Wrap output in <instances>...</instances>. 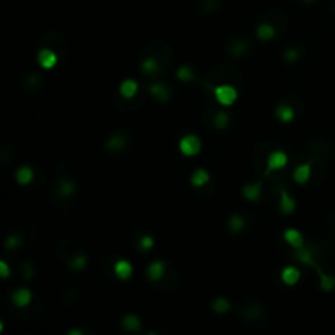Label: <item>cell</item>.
I'll return each instance as SVG.
<instances>
[{
	"mask_svg": "<svg viewBox=\"0 0 335 335\" xmlns=\"http://www.w3.org/2000/svg\"><path fill=\"white\" fill-rule=\"evenodd\" d=\"M123 327L126 330H131V332H134V330H139L141 329V320L138 316L134 314H128L125 319H123Z\"/></svg>",
	"mask_w": 335,
	"mask_h": 335,
	"instance_id": "cell-18",
	"label": "cell"
},
{
	"mask_svg": "<svg viewBox=\"0 0 335 335\" xmlns=\"http://www.w3.org/2000/svg\"><path fill=\"white\" fill-rule=\"evenodd\" d=\"M20 245V239L18 236H10L7 239V249H16Z\"/></svg>",
	"mask_w": 335,
	"mask_h": 335,
	"instance_id": "cell-29",
	"label": "cell"
},
{
	"mask_svg": "<svg viewBox=\"0 0 335 335\" xmlns=\"http://www.w3.org/2000/svg\"><path fill=\"white\" fill-rule=\"evenodd\" d=\"M214 96L224 107H231L237 100V90L232 85H219L214 89Z\"/></svg>",
	"mask_w": 335,
	"mask_h": 335,
	"instance_id": "cell-2",
	"label": "cell"
},
{
	"mask_svg": "<svg viewBox=\"0 0 335 335\" xmlns=\"http://www.w3.org/2000/svg\"><path fill=\"white\" fill-rule=\"evenodd\" d=\"M244 196L247 198V200L250 201H257L260 195H262V183L257 182V183H249L244 187Z\"/></svg>",
	"mask_w": 335,
	"mask_h": 335,
	"instance_id": "cell-8",
	"label": "cell"
},
{
	"mask_svg": "<svg viewBox=\"0 0 335 335\" xmlns=\"http://www.w3.org/2000/svg\"><path fill=\"white\" fill-rule=\"evenodd\" d=\"M151 94L160 101H167L170 98V90L164 83H154V85H151Z\"/></svg>",
	"mask_w": 335,
	"mask_h": 335,
	"instance_id": "cell-13",
	"label": "cell"
},
{
	"mask_svg": "<svg viewBox=\"0 0 335 335\" xmlns=\"http://www.w3.org/2000/svg\"><path fill=\"white\" fill-rule=\"evenodd\" d=\"M288 164V156L283 151H275L268 156V169L271 170H280Z\"/></svg>",
	"mask_w": 335,
	"mask_h": 335,
	"instance_id": "cell-3",
	"label": "cell"
},
{
	"mask_svg": "<svg viewBox=\"0 0 335 335\" xmlns=\"http://www.w3.org/2000/svg\"><path fill=\"white\" fill-rule=\"evenodd\" d=\"M293 178L296 183H306L311 178V165L309 164H303L299 165L296 170L293 172Z\"/></svg>",
	"mask_w": 335,
	"mask_h": 335,
	"instance_id": "cell-11",
	"label": "cell"
},
{
	"mask_svg": "<svg viewBox=\"0 0 335 335\" xmlns=\"http://www.w3.org/2000/svg\"><path fill=\"white\" fill-rule=\"evenodd\" d=\"M38 63L43 69H51L54 67L57 63V56L56 52H52L51 49H41L38 52Z\"/></svg>",
	"mask_w": 335,
	"mask_h": 335,
	"instance_id": "cell-4",
	"label": "cell"
},
{
	"mask_svg": "<svg viewBox=\"0 0 335 335\" xmlns=\"http://www.w3.org/2000/svg\"><path fill=\"white\" fill-rule=\"evenodd\" d=\"M257 36L260 39H263V41H268V39H271L275 36V28L268 23H262L257 28Z\"/></svg>",
	"mask_w": 335,
	"mask_h": 335,
	"instance_id": "cell-19",
	"label": "cell"
},
{
	"mask_svg": "<svg viewBox=\"0 0 335 335\" xmlns=\"http://www.w3.org/2000/svg\"><path fill=\"white\" fill-rule=\"evenodd\" d=\"M227 125H229V114L224 113V112H219L214 116V126L219 128V129H223V128H226Z\"/></svg>",
	"mask_w": 335,
	"mask_h": 335,
	"instance_id": "cell-26",
	"label": "cell"
},
{
	"mask_svg": "<svg viewBox=\"0 0 335 335\" xmlns=\"http://www.w3.org/2000/svg\"><path fill=\"white\" fill-rule=\"evenodd\" d=\"M244 226H245V221H244V218H242V216H232L231 221H229V227H231L232 232L242 231Z\"/></svg>",
	"mask_w": 335,
	"mask_h": 335,
	"instance_id": "cell-23",
	"label": "cell"
},
{
	"mask_svg": "<svg viewBox=\"0 0 335 335\" xmlns=\"http://www.w3.org/2000/svg\"><path fill=\"white\" fill-rule=\"evenodd\" d=\"M299 278H301V271H299L298 268H294V267L285 268L283 273H281V280H283V283L289 285V286L296 285L299 281Z\"/></svg>",
	"mask_w": 335,
	"mask_h": 335,
	"instance_id": "cell-6",
	"label": "cell"
},
{
	"mask_svg": "<svg viewBox=\"0 0 335 335\" xmlns=\"http://www.w3.org/2000/svg\"><path fill=\"white\" fill-rule=\"evenodd\" d=\"M164 271H165L164 263L156 260V262H152L151 265H149L147 276H149V280H151V281H159L162 278V275H164Z\"/></svg>",
	"mask_w": 335,
	"mask_h": 335,
	"instance_id": "cell-9",
	"label": "cell"
},
{
	"mask_svg": "<svg viewBox=\"0 0 335 335\" xmlns=\"http://www.w3.org/2000/svg\"><path fill=\"white\" fill-rule=\"evenodd\" d=\"M285 57L289 61V63H294V61H298V51L296 49H288L285 52Z\"/></svg>",
	"mask_w": 335,
	"mask_h": 335,
	"instance_id": "cell-31",
	"label": "cell"
},
{
	"mask_svg": "<svg viewBox=\"0 0 335 335\" xmlns=\"http://www.w3.org/2000/svg\"><path fill=\"white\" fill-rule=\"evenodd\" d=\"M141 67H143L144 72H147V74H151V76H152V74H156L157 70H159V61H156V59H145Z\"/></svg>",
	"mask_w": 335,
	"mask_h": 335,
	"instance_id": "cell-24",
	"label": "cell"
},
{
	"mask_svg": "<svg viewBox=\"0 0 335 335\" xmlns=\"http://www.w3.org/2000/svg\"><path fill=\"white\" fill-rule=\"evenodd\" d=\"M177 76H178V79H182L183 82H190V80L195 79V76H193V70L190 67H180Z\"/></svg>",
	"mask_w": 335,
	"mask_h": 335,
	"instance_id": "cell-27",
	"label": "cell"
},
{
	"mask_svg": "<svg viewBox=\"0 0 335 335\" xmlns=\"http://www.w3.org/2000/svg\"><path fill=\"white\" fill-rule=\"evenodd\" d=\"M201 151V141L193 134L183 136L182 141H180V152L187 157H193L196 154H200Z\"/></svg>",
	"mask_w": 335,
	"mask_h": 335,
	"instance_id": "cell-1",
	"label": "cell"
},
{
	"mask_svg": "<svg viewBox=\"0 0 335 335\" xmlns=\"http://www.w3.org/2000/svg\"><path fill=\"white\" fill-rule=\"evenodd\" d=\"M306 2H311V0H306Z\"/></svg>",
	"mask_w": 335,
	"mask_h": 335,
	"instance_id": "cell-33",
	"label": "cell"
},
{
	"mask_svg": "<svg viewBox=\"0 0 335 335\" xmlns=\"http://www.w3.org/2000/svg\"><path fill=\"white\" fill-rule=\"evenodd\" d=\"M296 208V201L291 198L286 191H281V201H280V209L281 213L285 214H291Z\"/></svg>",
	"mask_w": 335,
	"mask_h": 335,
	"instance_id": "cell-14",
	"label": "cell"
},
{
	"mask_svg": "<svg viewBox=\"0 0 335 335\" xmlns=\"http://www.w3.org/2000/svg\"><path fill=\"white\" fill-rule=\"evenodd\" d=\"M16 182L21 183V185H26V183H30L33 180V170L30 169L28 165H23V167H20L18 170H16Z\"/></svg>",
	"mask_w": 335,
	"mask_h": 335,
	"instance_id": "cell-16",
	"label": "cell"
},
{
	"mask_svg": "<svg viewBox=\"0 0 335 335\" xmlns=\"http://www.w3.org/2000/svg\"><path fill=\"white\" fill-rule=\"evenodd\" d=\"M114 273H116L118 278L128 280L131 275H133V267H131V263L126 262V260H120V262L114 265Z\"/></svg>",
	"mask_w": 335,
	"mask_h": 335,
	"instance_id": "cell-10",
	"label": "cell"
},
{
	"mask_svg": "<svg viewBox=\"0 0 335 335\" xmlns=\"http://www.w3.org/2000/svg\"><path fill=\"white\" fill-rule=\"evenodd\" d=\"M120 92L125 98H133V96L138 94V83L134 80H131V79H126V80L121 83Z\"/></svg>",
	"mask_w": 335,
	"mask_h": 335,
	"instance_id": "cell-15",
	"label": "cell"
},
{
	"mask_svg": "<svg viewBox=\"0 0 335 335\" xmlns=\"http://www.w3.org/2000/svg\"><path fill=\"white\" fill-rule=\"evenodd\" d=\"M0 275H2L3 278H7V276L10 275V270H8V267H7L5 262H0Z\"/></svg>",
	"mask_w": 335,
	"mask_h": 335,
	"instance_id": "cell-32",
	"label": "cell"
},
{
	"mask_svg": "<svg viewBox=\"0 0 335 335\" xmlns=\"http://www.w3.org/2000/svg\"><path fill=\"white\" fill-rule=\"evenodd\" d=\"M85 263H87L85 255H76V257L69 262V267H70V270L79 271V270H82V268L85 267Z\"/></svg>",
	"mask_w": 335,
	"mask_h": 335,
	"instance_id": "cell-22",
	"label": "cell"
},
{
	"mask_svg": "<svg viewBox=\"0 0 335 335\" xmlns=\"http://www.w3.org/2000/svg\"><path fill=\"white\" fill-rule=\"evenodd\" d=\"M139 247H141V249H143V250H149V249H152V247H154V239H152V237H149V236H144L143 239H141Z\"/></svg>",
	"mask_w": 335,
	"mask_h": 335,
	"instance_id": "cell-28",
	"label": "cell"
},
{
	"mask_svg": "<svg viewBox=\"0 0 335 335\" xmlns=\"http://www.w3.org/2000/svg\"><path fill=\"white\" fill-rule=\"evenodd\" d=\"M208 180H209V174L205 169H198L191 175V183L195 187H203L205 183H208Z\"/></svg>",
	"mask_w": 335,
	"mask_h": 335,
	"instance_id": "cell-17",
	"label": "cell"
},
{
	"mask_svg": "<svg viewBox=\"0 0 335 335\" xmlns=\"http://www.w3.org/2000/svg\"><path fill=\"white\" fill-rule=\"evenodd\" d=\"M285 239L289 245H293L294 249H301L304 244L303 234L299 231H296V229H288V231L285 232Z\"/></svg>",
	"mask_w": 335,
	"mask_h": 335,
	"instance_id": "cell-7",
	"label": "cell"
},
{
	"mask_svg": "<svg viewBox=\"0 0 335 335\" xmlns=\"http://www.w3.org/2000/svg\"><path fill=\"white\" fill-rule=\"evenodd\" d=\"M126 145V139L123 138V134H114L113 138L108 139L107 143V147L110 149V151H120V149H123Z\"/></svg>",
	"mask_w": 335,
	"mask_h": 335,
	"instance_id": "cell-20",
	"label": "cell"
},
{
	"mask_svg": "<svg viewBox=\"0 0 335 335\" xmlns=\"http://www.w3.org/2000/svg\"><path fill=\"white\" fill-rule=\"evenodd\" d=\"M12 301L15 303V306H18V307L28 306L30 301H32V291L26 289V288L16 289L15 293H13V296H12Z\"/></svg>",
	"mask_w": 335,
	"mask_h": 335,
	"instance_id": "cell-5",
	"label": "cell"
},
{
	"mask_svg": "<svg viewBox=\"0 0 335 335\" xmlns=\"http://www.w3.org/2000/svg\"><path fill=\"white\" fill-rule=\"evenodd\" d=\"M276 118L281 121V123H289L291 120H293V116H294V112H293V108L289 107L288 103H281L278 108H276Z\"/></svg>",
	"mask_w": 335,
	"mask_h": 335,
	"instance_id": "cell-12",
	"label": "cell"
},
{
	"mask_svg": "<svg viewBox=\"0 0 335 335\" xmlns=\"http://www.w3.org/2000/svg\"><path fill=\"white\" fill-rule=\"evenodd\" d=\"M74 191H76V185H74L72 182H69V180H64V182L59 185V193L63 196L72 195Z\"/></svg>",
	"mask_w": 335,
	"mask_h": 335,
	"instance_id": "cell-25",
	"label": "cell"
},
{
	"mask_svg": "<svg viewBox=\"0 0 335 335\" xmlns=\"http://www.w3.org/2000/svg\"><path fill=\"white\" fill-rule=\"evenodd\" d=\"M334 285H335V280H334V278H330V276L322 275V288H324V289L334 288Z\"/></svg>",
	"mask_w": 335,
	"mask_h": 335,
	"instance_id": "cell-30",
	"label": "cell"
},
{
	"mask_svg": "<svg viewBox=\"0 0 335 335\" xmlns=\"http://www.w3.org/2000/svg\"><path fill=\"white\" fill-rule=\"evenodd\" d=\"M213 309L218 312V314H223V312H227L231 309V303H229L226 298H218V299H214V303H213Z\"/></svg>",
	"mask_w": 335,
	"mask_h": 335,
	"instance_id": "cell-21",
	"label": "cell"
}]
</instances>
